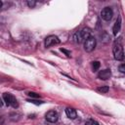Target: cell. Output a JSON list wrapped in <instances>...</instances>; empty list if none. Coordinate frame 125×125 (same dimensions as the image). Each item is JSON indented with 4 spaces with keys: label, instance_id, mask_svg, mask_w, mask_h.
<instances>
[{
    "label": "cell",
    "instance_id": "7",
    "mask_svg": "<svg viewBox=\"0 0 125 125\" xmlns=\"http://www.w3.org/2000/svg\"><path fill=\"white\" fill-rule=\"evenodd\" d=\"M45 118L48 122H51V123H55L58 121V118H59V114L56 110H49L46 114H45Z\"/></svg>",
    "mask_w": 125,
    "mask_h": 125
},
{
    "label": "cell",
    "instance_id": "10",
    "mask_svg": "<svg viewBox=\"0 0 125 125\" xmlns=\"http://www.w3.org/2000/svg\"><path fill=\"white\" fill-rule=\"evenodd\" d=\"M120 28H121V18L118 17V19L116 20V21L113 25V29H112L113 35H117V33L120 31Z\"/></svg>",
    "mask_w": 125,
    "mask_h": 125
},
{
    "label": "cell",
    "instance_id": "1",
    "mask_svg": "<svg viewBox=\"0 0 125 125\" xmlns=\"http://www.w3.org/2000/svg\"><path fill=\"white\" fill-rule=\"evenodd\" d=\"M91 36V29L89 28V27H84V28H82L81 30H79L78 32H76L74 35H73V37H72V39H73V41L75 42V43H81L82 41H86L89 37Z\"/></svg>",
    "mask_w": 125,
    "mask_h": 125
},
{
    "label": "cell",
    "instance_id": "14",
    "mask_svg": "<svg viewBox=\"0 0 125 125\" xmlns=\"http://www.w3.org/2000/svg\"><path fill=\"white\" fill-rule=\"evenodd\" d=\"M119 71L121 73H124L125 74V63H122L119 65Z\"/></svg>",
    "mask_w": 125,
    "mask_h": 125
},
{
    "label": "cell",
    "instance_id": "5",
    "mask_svg": "<svg viewBox=\"0 0 125 125\" xmlns=\"http://www.w3.org/2000/svg\"><path fill=\"white\" fill-rule=\"evenodd\" d=\"M112 16H113V12H112V9L110 7H104L101 11V18L106 21H110L112 19Z\"/></svg>",
    "mask_w": 125,
    "mask_h": 125
},
{
    "label": "cell",
    "instance_id": "6",
    "mask_svg": "<svg viewBox=\"0 0 125 125\" xmlns=\"http://www.w3.org/2000/svg\"><path fill=\"white\" fill-rule=\"evenodd\" d=\"M60 43V39L56 35H49L45 38V47L49 48L54 45H58Z\"/></svg>",
    "mask_w": 125,
    "mask_h": 125
},
{
    "label": "cell",
    "instance_id": "16",
    "mask_svg": "<svg viewBox=\"0 0 125 125\" xmlns=\"http://www.w3.org/2000/svg\"><path fill=\"white\" fill-rule=\"evenodd\" d=\"M27 101L30 102V103H32V104H43L42 101H36V100H27Z\"/></svg>",
    "mask_w": 125,
    "mask_h": 125
},
{
    "label": "cell",
    "instance_id": "18",
    "mask_svg": "<svg viewBox=\"0 0 125 125\" xmlns=\"http://www.w3.org/2000/svg\"><path fill=\"white\" fill-rule=\"evenodd\" d=\"M89 124L90 125H100V123L98 122V121H96V120H90V122H89Z\"/></svg>",
    "mask_w": 125,
    "mask_h": 125
},
{
    "label": "cell",
    "instance_id": "12",
    "mask_svg": "<svg viewBox=\"0 0 125 125\" xmlns=\"http://www.w3.org/2000/svg\"><path fill=\"white\" fill-rule=\"evenodd\" d=\"M92 67H93V70H94V71L98 70V69H99V67H100V62H99L98 61L93 62V63H92Z\"/></svg>",
    "mask_w": 125,
    "mask_h": 125
},
{
    "label": "cell",
    "instance_id": "4",
    "mask_svg": "<svg viewBox=\"0 0 125 125\" xmlns=\"http://www.w3.org/2000/svg\"><path fill=\"white\" fill-rule=\"evenodd\" d=\"M96 44H97V41H96V38L93 37V36H90L85 42H84V50L88 53L94 51V49L96 48Z\"/></svg>",
    "mask_w": 125,
    "mask_h": 125
},
{
    "label": "cell",
    "instance_id": "15",
    "mask_svg": "<svg viewBox=\"0 0 125 125\" xmlns=\"http://www.w3.org/2000/svg\"><path fill=\"white\" fill-rule=\"evenodd\" d=\"M27 5H28L29 8H33V7L36 5V2L33 1V0H32V1H27Z\"/></svg>",
    "mask_w": 125,
    "mask_h": 125
},
{
    "label": "cell",
    "instance_id": "8",
    "mask_svg": "<svg viewBox=\"0 0 125 125\" xmlns=\"http://www.w3.org/2000/svg\"><path fill=\"white\" fill-rule=\"evenodd\" d=\"M110 76H111V71H110V69H108V68L101 70V71L99 72V74H98V77H99L100 79H102V80H107V79L110 78Z\"/></svg>",
    "mask_w": 125,
    "mask_h": 125
},
{
    "label": "cell",
    "instance_id": "3",
    "mask_svg": "<svg viewBox=\"0 0 125 125\" xmlns=\"http://www.w3.org/2000/svg\"><path fill=\"white\" fill-rule=\"evenodd\" d=\"M2 98H3V101L6 103L7 105H10V106H12L14 108H17L19 106V103H18L16 97H14L12 94H10V93H4L3 96H2Z\"/></svg>",
    "mask_w": 125,
    "mask_h": 125
},
{
    "label": "cell",
    "instance_id": "11",
    "mask_svg": "<svg viewBox=\"0 0 125 125\" xmlns=\"http://www.w3.org/2000/svg\"><path fill=\"white\" fill-rule=\"evenodd\" d=\"M108 90H109V88L107 86H102V87L97 88V91L100 92V93H107Z\"/></svg>",
    "mask_w": 125,
    "mask_h": 125
},
{
    "label": "cell",
    "instance_id": "9",
    "mask_svg": "<svg viewBox=\"0 0 125 125\" xmlns=\"http://www.w3.org/2000/svg\"><path fill=\"white\" fill-rule=\"evenodd\" d=\"M65 114L69 119H75L77 117V113L76 110L72 107H66L65 108Z\"/></svg>",
    "mask_w": 125,
    "mask_h": 125
},
{
    "label": "cell",
    "instance_id": "17",
    "mask_svg": "<svg viewBox=\"0 0 125 125\" xmlns=\"http://www.w3.org/2000/svg\"><path fill=\"white\" fill-rule=\"evenodd\" d=\"M61 51H62V53H64L67 57H70V52H69V51H67V50H65V49H62V48L61 49Z\"/></svg>",
    "mask_w": 125,
    "mask_h": 125
},
{
    "label": "cell",
    "instance_id": "13",
    "mask_svg": "<svg viewBox=\"0 0 125 125\" xmlns=\"http://www.w3.org/2000/svg\"><path fill=\"white\" fill-rule=\"evenodd\" d=\"M27 95H28L29 97H31V98H35V99H37V98H39V97H40V95H39V94L34 93V92H29Z\"/></svg>",
    "mask_w": 125,
    "mask_h": 125
},
{
    "label": "cell",
    "instance_id": "2",
    "mask_svg": "<svg viewBox=\"0 0 125 125\" xmlns=\"http://www.w3.org/2000/svg\"><path fill=\"white\" fill-rule=\"evenodd\" d=\"M112 53H113V57L115 60L122 61L124 59V50L120 43H118V42L114 43V45L112 47Z\"/></svg>",
    "mask_w": 125,
    "mask_h": 125
}]
</instances>
